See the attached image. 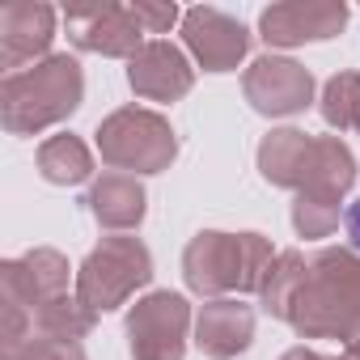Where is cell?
I'll return each instance as SVG.
<instances>
[{
    "label": "cell",
    "mask_w": 360,
    "mask_h": 360,
    "mask_svg": "<svg viewBox=\"0 0 360 360\" xmlns=\"http://www.w3.org/2000/svg\"><path fill=\"white\" fill-rule=\"evenodd\" d=\"M183 322H187V305L183 297H153L136 309L131 318V335H136V356L140 360H178L183 352Z\"/></svg>",
    "instance_id": "6da1fadb"
},
{
    "label": "cell",
    "mask_w": 360,
    "mask_h": 360,
    "mask_svg": "<svg viewBox=\"0 0 360 360\" xmlns=\"http://www.w3.org/2000/svg\"><path fill=\"white\" fill-rule=\"evenodd\" d=\"M347 233H352V242L360 246V204H352V208H347Z\"/></svg>",
    "instance_id": "ba28073f"
},
{
    "label": "cell",
    "mask_w": 360,
    "mask_h": 360,
    "mask_svg": "<svg viewBox=\"0 0 360 360\" xmlns=\"http://www.w3.org/2000/svg\"><path fill=\"white\" fill-rule=\"evenodd\" d=\"M339 5H280L263 13V39L267 43H305V39H330L343 26Z\"/></svg>",
    "instance_id": "277c9868"
},
{
    "label": "cell",
    "mask_w": 360,
    "mask_h": 360,
    "mask_svg": "<svg viewBox=\"0 0 360 360\" xmlns=\"http://www.w3.org/2000/svg\"><path fill=\"white\" fill-rule=\"evenodd\" d=\"M131 13H136V22H148L153 30H165V26H169V22L178 18L174 9H148V5H136Z\"/></svg>",
    "instance_id": "52a82bcc"
},
{
    "label": "cell",
    "mask_w": 360,
    "mask_h": 360,
    "mask_svg": "<svg viewBox=\"0 0 360 360\" xmlns=\"http://www.w3.org/2000/svg\"><path fill=\"white\" fill-rule=\"evenodd\" d=\"M187 43L200 51V60L221 72V68H233L246 51V30L238 22H229L225 13L217 9H191L187 13Z\"/></svg>",
    "instance_id": "3957f363"
},
{
    "label": "cell",
    "mask_w": 360,
    "mask_h": 360,
    "mask_svg": "<svg viewBox=\"0 0 360 360\" xmlns=\"http://www.w3.org/2000/svg\"><path fill=\"white\" fill-rule=\"evenodd\" d=\"M131 85L153 94V98H174V94H183L191 85V72L183 64V56H178L174 47H144L140 60L131 64Z\"/></svg>",
    "instance_id": "5b68a950"
},
{
    "label": "cell",
    "mask_w": 360,
    "mask_h": 360,
    "mask_svg": "<svg viewBox=\"0 0 360 360\" xmlns=\"http://www.w3.org/2000/svg\"><path fill=\"white\" fill-rule=\"evenodd\" d=\"M200 343L212 352V356H233L238 347L250 343V314L242 305H208L204 309V322H200Z\"/></svg>",
    "instance_id": "8992f818"
},
{
    "label": "cell",
    "mask_w": 360,
    "mask_h": 360,
    "mask_svg": "<svg viewBox=\"0 0 360 360\" xmlns=\"http://www.w3.org/2000/svg\"><path fill=\"white\" fill-rule=\"evenodd\" d=\"M309 72L297 68L292 60H259L255 72L246 77V94L255 98L259 110L267 115H288L309 102Z\"/></svg>",
    "instance_id": "7a4b0ae2"
}]
</instances>
